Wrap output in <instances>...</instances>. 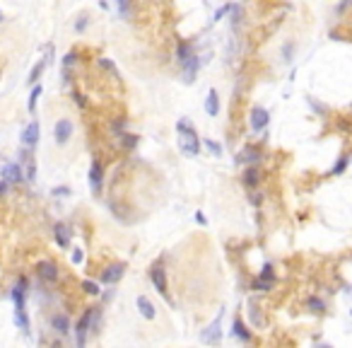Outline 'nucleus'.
I'll return each instance as SVG.
<instances>
[{
	"instance_id": "ddd939ff",
	"label": "nucleus",
	"mask_w": 352,
	"mask_h": 348,
	"mask_svg": "<svg viewBox=\"0 0 352 348\" xmlns=\"http://www.w3.org/2000/svg\"><path fill=\"white\" fill-rule=\"evenodd\" d=\"M200 338H203L205 343H217V341H220V317H217V319L205 329L203 334H200Z\"/></svg>"
},
{
	"instance_id": "e433bc0d",
	"label": "nucleus",
	"mask_w": 352,
	"mask_h": 348,
	"mask_svg": "<svg viewBox=\"0 0 352 348\" xmlns=\"http://www.w3.org/2000/svg\"><path fill=\"white\" fill-rule=\"evenodd\" d=\"M82 261V249H72V264H80Z\"/></svg>"
},
{
	"instance_id": "b1692460",
	"label": "nucleus",
	"mask_w": 352,
	"mask_h": 348,
	"mask_svg": "<svg viewBox=\"0 0 352 348\" xmlns=\"http://www.w3.org/2000/svg\"><path fill=\"white\" fill-rule=\"evenodd\" d=\"M99 66H102L104 70H108L114 78H118V68L114 66V61H108V58H99Z\"/></svg>"
},
{
	"instance_id": "4c0bfd02",
	"label": "nucleus",
	"mask_w": 352,
	"mask_h": 348,
	"mask_svg": "<svg viewBox=\"0 0 352 348\" xmlns=\"http://www.w3.org/2000/svg\"><path fill=\"white\" fill-rule=\"evenodd\" d=\"M72 63H75V54H68V56L63 58V66H66V68H70Z\"/></svg>"
},
{
	"instance_id": "dca6fc26",
	"label": "nucleus",
	"mask_w": 352,
	"mask_h": 348,
	"mask_svg": "<svg viewBox=\"0 0 352 348\" xmlns=\"http://www.w3.org/2000/svg\"><path fill=\"white\" fill-rule=\"evenodd\" d=\"M232 334L236 336V338H242V341H244V343H248V341H251V334H248V331H246L244 321L239 319V317H236V319H234V324H232Z\"/></svg>"
},
{
	"instance_id": "f3484780",
	"label": "nucleus",
	"mask_w": 352,
	"mask_h": 348,
	"mask_svg": "<svg viewBox=\"0 0 352 348\" xmlns=\"http://www.w3.org/2000/svg\"><path fill=\"white\" fill-rule=\"evenodd\" d=\"M56 242H58L60 247H68V244H70V230H68V225H63V223L56 225Z\"/></svg>"
},
{
	"instance_id": "1a4fd4ad",
	"label": "nucleus",
	"mask_w": 352,
	"mask_h": 348,
	"mask_svg": "<svg viewBox=\"0 0 352 348\" xmlns=\"http://www.w3.org/2000/svg\"><path fill=\"white\" fill-rule=\"evenodd\" d=\"M39 276L46 280V283H56V280H58V266H56L54 261H41Z\"/></svg>"
},
{
	"instance_id": "79ce46f5",
	"label": "nucleus",
	"mask_w": 352,
	"mask_h": 348,
	"mask_svg": "<svg viewBox=\"0 0 352 348\" xmlns=\"http://www.w3.org/2000/svg\"><path fill=\"white\" fill-rule=\"evenodd\" d=\"M0 22H2V13H0Z\"/></svg>"
},
{
	"instance_id": "6e6552de",
	"label": "nucleus",
	"mask_w": 352,
	"mask_h": 348,
	"mask_svg": "<svg viewBox=\"0 0 352 348\" xmlns=\"http://www.w3.org/2000/svg\"><path fill=\"white\" fill-rule=\"evenodd\" d=\"M136 305H138V309H140V314L145 317V319H154L157 317V312H154V305L150 302V297L148 295H138V300H136Z\"/></svg>"
},
{
	"instance_id": "72a5a7b5",
	"label": "nucleus",
	"mask_w": 352,
	"mask_h": 348,
	"mask_svg": "<svg viewBox=\"0 0 352 348\" xmlns=\"http://www.w3.org/2000/svg\"><path fill=\"white\" fill-rule=\"evenodd\" d=\"M260 278L275 280V273H272V266H270V264H266V266H263V271H260Z\"/></svg>"
},
{
	"instance_id": "6ab92c4d",
	"label": "nucleus",
	"mask_w": 352,
	"mask_h": 348,
	"mask_svg": "<svg viewBox=\"0 0 352 348\" xmlns=\"http://www.w3.org/2000/svg\"><path fill=\"white\" fill-rule=\"evenodd\" d=\"M258 181H260V172H258L256 167L246 169V174H244V184H246V186H248V189H254Z\"/></svg>"
},
{
	"instance_id": "aec40b11",
	"label": "nucleus",
	"mask_w": 352,
	"mask_h": 348,
	"mask_svg": "<svg viewBox=\"0 0 352 348\" xmlns=\"http://www.w3.org/2000/svg\"><path fill=\"white\" fill-rule=\"evenodd\" d=\"M118 138H121V145L126 148V150H133V148L138 145V140H140L138 136H133V133H121Z\"/></svg>"
},
{
	"instance_id": "a19ab883",
	"label": "nucleus",
	"mask_w": 352,
	"mask_h": 348,
	"mask_svg": "<svg viewBox=\"0 0 352 348\" xmlns=\"http://www.w3.org/2000/svg\"><path fill=\"white\" fill-rule=\"evenodd\" d=\"M75 102H78L80 107H84V104H87V99L82 97V95H78V92H75Z\"/></svg>"
},
{
	"instance_id": "473e14b6",
	"label": "nucleus",
	"mask_w": 352,
	"mask_h": 348,
	"mask_svg": "<svg viewBox=\"0 0 352 348\" xmlns=\"http://www.w3.org/2000/svg\"><path fill=\"white\" fill-rule=\"evenodd\" d=\"M292 51H294V44L287 42V44L282 46V56H284V61H292Z\"/></svg>"
},
{
	"instance_id": "2f4dec72",
	"label": "nucleus",
	"mask_w": 352,
	"mask_h": 348,
	"mask_svg": "<svg viewBox=\"0 0 352 348\" xmlns=\"http://www.w3.org/2000/svg\"><path fill=\"white\" fill-rule=\"evenodd\" d=\"M82 290H87L90 295H96V292H99V285L92 283V280H84V283H82Z\"/></svg>"
},
{
	"instance_id": "9d476101",
	"label": "nucleus",
	"mask_w": 352,
	"mask_h": 348,
	"mask_svg": "<svg viewBox=\"0 0 352 348\" xmlns=\"http://www.w3.org/2000/svg\"><path fill=\"white\" fill-rule=\"evenodd\" d=\"M184 66V83L190 85L193 80H196V73H198V66H200V61H198V56H190L186 63H181Z\"/></svg>"
},
{
	"instance_id": "f03ea898",
	"label": "nucleus",
	"mask_w": 352,
	"mask_h": 348,
	"mask_svg": "<svg viewBox=\"0 0 352 348\" xmlns=\"http://www.w3.org/2000/svg\"><path fill=\"white\" fill-rule=\"evenodd\" d=\"M72 133H75V124H72V119L60 116V119L56 121V126H54V140L58 143V145H66V143H70Z\"/></svg>"
},
{
	"instance_id": "9b49d317",
	"label": "nucleus",
	"mask_w": 352,
	"mask_h": 348,
	"mask_svg": "<svg viewBox=\"0 0 352 348\" xmlns=\"http://www.w3.org/2000/svg\"><path fill=\"white\" fill-rule=\"evenodd\" d=\"M2 179L8 181H12V184H17V181H22V167L17 165V162H8L5 167H2Z\"/></svg>"
},
{
	"instance_id": "5701e85b",
	"label": "nucleus",
	"mask_w": 352,
	"mask_h": 348,
	"mask_svg": "<svg viewBox=\"0 0 352 348\" xmlns=\"http://www.w3.org/2000/svg\"><path fill=\"white\" fill-rule=\"evenodd\" d=\"M348 162H350V155H340V160L336 162V167H333V174H336V177L342 174V172L348 169Z\"/></svg>"
},
{
	"instance_id": "4468645a",
	"label": "nucleus",
	"mask_w": 352,
	"mask_h": 348,
	"mask_svg": "<svg viewBox=\"0 0 352 348\" xmlns=\"http://www.w3.org/2000/svg\"><path fill=\"white\" fill-rule=\"evenodd\" d=\"M205 112H208V116H217V112H220V97H217V90H210V92H208Z\"/></svg>"
},
{
	"instance_id": "f704fd0d",
	"label": "nucleus",
	"mask_w": 352,
	"mask_h": 348,
	"mask_svg": "<svg viewBox=\"0 0 352 348\" xmlns=\"http://www.w3.org/2000/svg\"><path fill=\"white\" fill-rule=\"evenodd\" d=\"M230 10H232V5H224L222 10H217V13H215V20H222V17H224V15L230 13Z\"/></svg>"
},
{
	"instance_id": "4be33fe9",
	"label": "nucleus",
	"mask_w": 352,
	"mask_h": 348,
	"mask_svg": "<svg viewBox=\"0 0 352 348\" xmlns=\"http://www.w3.org/2000/svg\"><path fill=\"white\" fill-rule=\"evenodd\" d=\"M41 97V85L34 83V90H32V95H29V112L34 114V109H36V99Z\"/></svg>"
},
{
	"instance_id": "7ed1b4c3",
	"label": "nucleus",
	"mask_w": 352,
	"mask_h": 348,
	"mask_svg": "<svg viewBox=\"0 0 352 348\" xmlns=\"http://www.w3.org/2000/svg\"><path fill=\"white\" fill-rule=\"evenodd\" d=\"M92 314H94V307L92 309H87L84 314H82V319L78 321V346H84V341H87V331H90V326H92Z\"/></svg>"
},
{
	"instance_id": "ea45409f",
	"label": "nucleus",
	"mask_w": 352,
	"mask_h": 348,
	"mask_svg": "<svg viewBox=\"0 0 352 348\" xmlns=\"http://www.w3.org/2000/svg\"><path fill=\"white\" fill-rule=\"evenodd\" d=\"M5 194H8V181L2 179L0 181V196H5Z\"/></svg>"
},
{
	"instance_id": "c85d7f7f",
	"label": "nucleus",
	"mask_w": 352,
	"mask_h": 348,
	"mask_svg": "<svg viewBox=\"0 0 352 348\" xmlns=\"http://www.w3.org/2000/svg\"><path fill=\"white\" fill-rule=\"evenodd\" d=\"M116 5H118V13H121L123 17L130 15V0H116Z\"/></svg>"
},
{
	"instance_id": "bb28decb",
	"label": "nucleus",
	"mask_w": 352,
	"mask_h": 348,
	"mask_svg": "<svg viewBox=\"0 0 352 348\" xmlns=\"http://www.w3.org/2000/svg\"><path fill=\"white\" fill-rule=\"evenodd\" d=\"M205 148H208L210 153L215 155V157H220V155H222V145H220V143H215V140L205 138Z\"/></svg>"
},
{
	"instance_id": "c756f323",
	"label": "nucleus",
	"mask_w": 352,
	"mask_h": 348,
	"mask_svg": "<svg viewBox=\"0 0 352 348\" xmlns=\"http://www.w3.org/2000/svg\"><path fill=\"white\" fill-rule=\"evenodd\" d=\"M254 288H256V290H270V288H272V280H268V278H258L256 283H254Z\"/></svg>"
},
{
	"instance_id": "f8f14e48",
	"label": "nucleus",
	"mask_w": 352,
	"mask_h": 348,
	"mask_svg": "<svg viewBox=\"0 0 352 348\" xmlns=\"http://www.w3.org/2000/svg\"><path fill=\"white\" fill-rule=\"evenodd\" d=\"M123 271H126V266H123V264H114V266H108L106 271L102 273V283H116V280H121Z\"/></svg>"
},
{
	"instance_id": "423d86ee",
	"label": "nucleus",
	"mask_w": 352,
	"mask_h": 348,
	"mask_svg": "<svg viewBox=\"0 0 352 348\" xmlns=\"http://www.w3.org/2000/svg\"><path fill=\"white\" fill-rule=\"evenodd\" d=\"M268 121H270V116H268V112L263 109V107H256L254 112H251V128L254 131H263L266 126H268Z\"/></svg>"
},
{
	"instance_id": "58836bf2",
	"label": "nucleus",
	"mask_w": 352,
	"mask_h": 348,
	"mask_svg": "<svg viewBox=\"0 0 352 348\" xmlns=\"http://www.w3.org/2000/svg\"><path fill=\"white\" fill-rule=\"evenodd\" d=\"M196 223H200V225H208V220H205V215H203V213H196Z\"/></svg>"
},
{
	"instance_id": "f257e3e1",
	"label": "nucleus",
	"mask_w": 352,
	"mask_h": 348,
	"mask_svg": "<svg viewBox=\"0 0 352 348\" xmlns=\"http://www.w3.org/2000/svg\"><path fill=\"white\" fill-rule=\"evenodd\" d=\"M176 133H178V150L186 157H198L200 155V140L198 133L193 131V126L188 121H178L176 124Z\"/></svg>"
},
{
	"instance_id": "7c9ffc66",
	"label": "nucleus",
	"mask_w": 352,
	"mask_h": 348,
	"mask_svg": "<svg viewBox=\"0 0 352 348\" xmlns=\"http://www.w3.org/2000/svg\"><path fill=\"white\" fill-rule=\"evenodd\" d=\"M306 307H309V309H314V312H324V302H321V300H318V297H312V300H309V302H306Z\"/></svg>"
},
{
	"instance_id": "a878e982",
	"label": "nucleus",
	"mask_w": 352,
	"mask_h": 348,
	"mask_svg": "<svg viewBox=\"0 0 352 348\" xmlns=\"http://www.w3.org/2000/svg\"><path fill=\"white\" fill-rule=\"evenodd\" d=\"M24 162H27V179H29V181H34V179H36V165H34V157L29 155Z\"/></svg>"
},
{
	"instance_id": "c9c22d12",
	"label": "nucleus",
	"mask_w": 352,
	"mask_h": 348,
	"mask_svg": "<svg viewBox=\"0 0 352 348\" xmlns=\"http://www.w3.org/2000/svg\"><path fill=\"white\" fill-rule=\"evenodd\" d=\"M70 189L68 186H58V189H54V196H68Z\"/></svg>"
},
{
	"instance_id": "39448f33",
	"label": "nucleus",
	"mask_w": 352,
	"mask_h": 348,
	"mask_svg": "<svg viewBox=\"0 0 352 348\" xmlns=\"http://www.w3.org/2000/svg\"><path fill=\"white\" fill-rule=\"evenodd\" d=\"M150 278H152V285L157 288V292H162L164 297L169 300V290H166V273H164L162 266H157V268H152V273H150Z\"/></svg>"
},
{
	"instance_id": "393cba45",
	"label": "nucleus",
	"mask_w": 352,
	"mask_h": 348,
	"mask_svg": "<svg viewBox=\"0 0 352 348\" xmlns=\"http://www.w3.org/2000/svg\"><path fill=\"white\" fill-rule=\"evenodd\" d=\"M87 27H90V15H82V17H78V22H75V32H78V34H82V32H87Z\"/></svg>"
},
{
	"instance_id": "a211bd4d",
	"label": "nucleus",
	"mask_w": 352,
	"mask_h": 348,
	"mask_svg": "<svg viewBox=\"0 0 352 348\" xmlns=\"http://www.w3.org/2000/svg\"><path fill=\"white\" fill-rule=\"evenodd\" d=\"M51 326H54L58 334H68L70 329H68V317H63V314H54V319H51Z\"/></svg>"
},
{
	"instance_id": "412c9836",
	"label": "nucleus",
	"mask_w": 352,
	"mask_h": 348,
	"mask_svg": "<svg viewBox=\"0 0 352 348\" xmlns=\"http://www.w3.org/2000/svg\"><path fill=\"white\" fill-rule=\"evenodd\" d=\"M46 66H48V61H39V63L34 66V70H32V75H29V83H36L41 78V73L46 70Z\"/></svg>"
},
{
	"instance_id": "0eeeda50",
	"label": "nucleus",
	"mask_w": 352,
	"mask_h": 348,
	"mask_svg": "<svg viewBox=\"0 0 352 348\" xmlns=\"http://www.w3.org/2000/svg\"><path fill=\"white\" fill-rule=\"evenodd\" d=\"M102 181H104V169H102V165L94 160V162H92V169H90V184H92V191H94V194L102 191Z\"/></svg>"
},
{
	"instance_id": "20e7f679",
	"label": "nucleus",
	"mask_w": 352,
	"mask_h": 348,
	"mask_svg": "<svg viewBox=\"0 0 352 348\" xmlns=\"http://www.w3.org/2000/svg\"><path fill=\"white\" fill-rule=\"evenodd\" d=\"M36 143H39V121H29V126L24 128V133H22V145L32 150Z\"/></svg>"
},
{
	"instance_id": "2eb2a0df",
	"label": "nucleus",
	"mask_w": 352,
	"mask_h": 348,
	"mask_svg": "<svg viewBox=\"0 0 352 348\" xmlns=\"http://www.w3.org/2000/svg\"><path fill=\"white\" fill-rule=\"evenodd\" d=\"M190 56H193V46L188 42H178V46H176V61L178 63H186Z\"/></svg>"
},
{
	"instance_id": "cd10ccee",
	"label": "nucleus",
	"mask_w": 352,
	"mask_h": 348,
	"mask_svg": "<svg viewBox=\"0 0 352 348\" xmlns=\"http://www.w3.org/2000/svg\"><path fill=\"white\" fill-rule=\"evenodd\" d=\"M236 162H258V153H254V150H246L242 157H236Z\"/></svg>"
}]
</instances>
